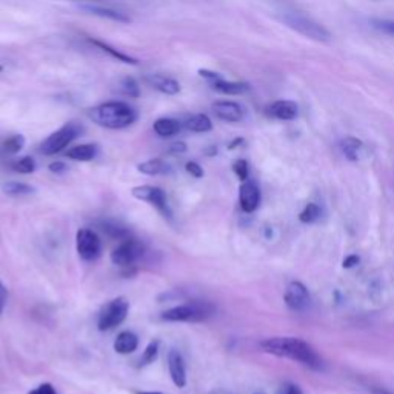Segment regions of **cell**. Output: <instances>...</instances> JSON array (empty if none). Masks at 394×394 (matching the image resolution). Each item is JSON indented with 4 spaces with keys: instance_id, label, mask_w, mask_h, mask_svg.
Listing matches in <instances>:
<instances>
[{
    "instance_id": "6da1fadb",
    "label": "cell",
    "mask_w": 394,
    "mask_h": 394,
    "mask_svg": "<svg viewBox=\"0 0 394 394\" xmlns=\"http://www.w3.org/2000/svg\"><path fill=\"white\" fill-rule=\"evenodd\" d=\"M263 353L276 356V357H286L295 362L305 365L308 368L320 370L322 359L316 353L310 343L299 339V338H271L265 339L259 343Z\"/></svg>"
},
{
    "instance_id": "7a4b0ae2",
    "label": "cell",
    "mask_w": 394,
    "mask_h": 394,
    "mask_svg": "<svg viewBox=\"0 0 394 394\" xmlns=\"http://www.w3.org/2000/svg\"><path fill=\"white\" fill-rule=\"evenodd\" d=\"M88 117L96 125L108 130H124L138 120V111L130 104L122 100H113L88 110Z\"/></svg>"
},
{
    "instance_id": "3957f363",
    "label": "cell",
    "mask_w": 394,
    "mask_h": 394,
    "mask_svg": "<svg viewBox=\"0 0 394 394\" xmlns=\"http://www.w3.org/2000/svg\"><path fill=\"white\" fill-rule=\"evenodd\" d=\"M216 313V306L204 300L173 306L161 314V319L165 322H204L210 319Z\"/></svg>"
},
{
    "instance_id": "277c9868",
    "label": "cell",
    "mask_w": 394,
    "mask_h": 394,
    "mask_svg": "<svg viewBox=\"0 0 394 394\" xmlns=\"http://www.w3.org/2000/svg\"><path fill=\"white\" fill-rule=\"evenodd\" d=\"M284 22L288 25L293 30L297 31L299 34L305 35L308 39L318 40V42H328L331 39L328 30H325L324 26L318 24L316 20H313L311 17L305 16L302 13H286L284 16Z\"/></svg>"
},
{
    "instance_id": "5b68a950",
    "label": "cell",
    "mask_w": 394,
    "mask_h": 394,
    "mask_svg": "<svg viewBox=\"0 0 394 394\" xmlns=\"http://www.w3.org/2000/svg\"><path fill=\"white\" fill-rule=\"evenodd\" d=\"M82 126L74 124V122H69V124L63 125L59 130L54 131L51 136L44 140V143L40 145V153L45 156H54L63 151L71 142L76 140L79 136L82 134Z\"/></svg>"
},
{
    "instance_id": "8992f818",
    "label": "cell",
    "mask_w": 394,
    "mask_h": 394,
    "mask_svg": "<svg viewBox=\"0 0 394 394\" xmlns=\"http://www.w3.org/2000/svg\"><path fill=\"white\" fill-rule=\"evenodd\" d=\"M130 311V302L125 297H116L102 306L99 313L97 328L100 331H110L124 322Z\"/></svg>"
},
{
    "instance_id": "52a82bcc",
    "label": "cell",
    "mask_w": 394,
    "mask_h": 394,
    "mask_svg": "<svg viewBox=\"0 0 394 394\" xmlns=\"http://www.w3.org/2000/svg\"><path fill=\"white\" fill-rule=\"evenodd\" d=\"M145 254V245L138 239L130 238L113 249L111 262L122 268H131Z\"/></svg>"
},
{
    "instance_id": "ba28073f",
    "label": "cell",
    "mask_w": 394,
    "mask_h": 394,
    "mask_svg": "<svg viewBox=\"0 0 394 394\" xmlns=\"http://www.w3.org/2000/svg\"><path fill=\"white\" fill-rule=\"evenodd\" d=\"M131 195L138 200H143V202L153 205L165 219L173 217V211H171L167 195H165V191L159 188V186H153V185L134 186L131 190Z\"/></svg>"
},
{
    "instance_id": "9c48e42d",
    "label": "cell",
    "mask_w": 394,
    "mask_h": 394,
    "mask_svg": "<svg viewBox=\"0 0 394 394\" xmlns=\"http://www.w3.org/2000/svg\"><path fill=\"white\" fill-rule=\"evenodd\" d=\"M77 254L85 262H95L102 254V240L96 231L82 228L76 234Z\"/></svg>"
},
{
    "instance_id": "30bf717a",
    "label": "cell",
    "mask_w": 394,
    "mask_h": 394,
    "mask_svg": "<svg viewBox=\"0 0 394 394\" xmlns=\"http://www.w3.org/2000/svg\"><path fill=\"white\" fill-rule=\"evenodd\" d=\"M285 304L288 305L291 310L295 311H304L308 308L311 302L310 293H308L306 286L302 282H290V285L286 286L285 296H284Z\"/></svg>"
},
{
    "instance_id": "8fae6325",
    "label": "cell",
    "mask_w": 394,
    "mask_h": 394,
    "mask_svg": "<svg viewBox=\"0 0 394 394\" xmlns=\"http://www.w3.org/2000/svg\"><path fill=\"white\" fill-rule=\"evenodd\" d=\"M211 110L214 116L217 119L228 122V124H236L245 117V110L238 102H231V100H219L211 105Z\"/></svg>"
},
{
    "instance_id": "7c38bea8",
    "label": "cell",
    "mask_w": 394,
    "mask_h": 394,
    "mask_svg": "<svg viewBox=\"0 0 394 394\" xmlns=\"http://www.w3.org/2000/svg\"><path fill=\"white\" fill-rule=\"evenodd\" d=\"M239 204L245 213H254L261 204V190L253 181L242 182L239 188Z\"/></svg>"
},
{
    "instance_id": "4fadbf2b",
    "label": "cell",
    "mask_w": 394,
    "mask_h": 394,
    "mask_svg": "<svg viewBox=\"0 0 394 394\" xmlns=\"http://www.w3.org/2000/svg\"><path fill=\"white\" fill-rule=\"evenodd\" d=\"M267 116L277 119V120H295L299 114V106L293 100H276L267 106Z\"/></svg>"
},
{
    "instance_id": "5bb4252c",
    "label": "cell",
    "mask_w": 394,
    "mask_h": 394,
    "mask_svg": "<svg viewBox=\"0 0 394 394\" xmlns=\"http://www.w3.org/2000/svg\"><path fill=\"white\" fill-rule=\"evenodd\" d=\"M168 371L171 381L177 388H183L186 385V368L182 354L177 350H171L168 354Z\"/></svg>"
},
{
    "instance_id": "9a60e30c",
    "label": "cell",
    "mask_w": 394,
    "mask_h": 394,
    "mask_svg": "<svg viewBox=\"0 0 394 394\" xmlns=\"http://www.w3.org/2000/svg\"><path fill=\"white\" fill-rule=\"evenodd\" d=\"M145 82L156 91L167 96H174L181 91V83H179L176 79L163 74H149L145 77Z\"/></svg>"
},
{
    "instance_id": "2e32d148",
    "label": "cell",
    "mask_w": 394,
    "mask_h": 394,
    "mask_svg": "<svg viewBox=\"0 0 394 394\" xmlns=\"http://www.w3.org/2000/svg\"><path fill=\"white\" fill-rule=\"evenodd\" d=\"M81 10L87 11L88 14H92V16L102 17V19H110L114 20V22L119 24H130L131 17H128L125 13H120L117 10L113 8H106V6H100V5H92V3H82Z\"/></svg>"
},
{
    "instance_id": "e0dca14e",
    "label": "cell",
    "mask_w": 394,
    "mask_h": 394,
    "mask_svg": "<svg viewBox=\"0 0 394 394\" xmlns=\"http://www.w3.org/2000/svg\"><path fill=\"white\" fill-rule=\"evenodd\" d=\"M99 230L102 231L106 238H110L113 240H126L131 238V230L125 225L119 224V222L114 220H102L99 222Z\"/></svg>"
},
{
    "instance_id": "ac0fdd59",
    "label": "cell",
    "mask_w": 394,
    "mask_h": 394,
    "mask_svg": "<svg viewBox=\"0 0 394 394\" xmlns=\"http://www.w3.org/2000/svg\"><path fill=\"white\" fill-rule=\"evenodd\" d=\"M113 347L119 354H131L139 347V338L133 331H122L117 334Z\"/></svg>"
},
{
    "instance_id": "d6986e66",
    "label": "cell",
    "mask_w": 394,
    "mask_h": 394,
    "mask_svg": "<svg viewBox=\"0 0 394 394\" xmlns=\"http://www.w3.org/2000/svg\"><path fill=\"white\" fill-rule=\"evenodd\" d=\"M99 154V147L96 143H82V145H76L69 148L67 151V157L71 161L77 162H90Z\"/></svg>"
},
{
    "instance_id": "ffe728a7",
    "label": "cell",
    "mask_w": 394,
    "mask_h": 394,
    "mask_svg": "<svg viewBox=\"0 0 394 394\" xmlns=\"http://www.w3.org/2000/svg\"><path fill=\"white\" fill-rule=\"evenodd\" d=\"M153 130L157 136H159V138L167 139V138H173V136L181 133L182 125H181V122L176 120V119L161 117V119H157L154 122Z\"/></svg>"
},
{
    "instance_id": "44dd1931",
    "label": "cell",
    "mask_w": 394,
    "mask_h": 394,
    "mask_svg": "<svg viewBox=\"0 0 394 394\" xmlns=\"http://www.w3.org/2000/svg\"><path fill=\"white\" fill-rule=\"evenodd\" d=\"M340 149L342 153L345 154V157L351 162H357L361 159V156L363 153V142L353 136H347L345 139H342L340 142Z\"/></svg>"
},
{
    "instance_id": "7402d4cb",
    "label": "cell",
    "mask_w": 394,
    "mask_h": 394,
    "mask_svg": "<svg viewBox=\"0 0 394 394\" xmlns=\"http://www.w3.org/2000/svg\"><path fill=\"white\" fill-rule=\"evenodd\" d=\"M211 88L217 92H222V95L227 96H239L247 92L249 90L248 83L243 82H230V81H224V79H219V81L211 82Z\"/></svg>"
},
{
    "instance_id": "603a6c76",
    "label": "cell",
    "mask_w": 394,
    "mask_h": 394,
    "mask_svg": "<svg viewBox=\"0 0 394 394\" xmlns=\"http://www.w3.org/2000/svg\"><path fill=\"white\" fill-rule=\"evenodd\" d=\"M138 171L147 176H165L171 173L170 163L162 159H149L138 165Z\"/></svg>"
},
{
    "instance_id": "cb8c5ba5",
    "label": "cell",
    "mask_w": 394,
    "mask_h": 394,
    "mask_svg": "<svg viewBox=\"0 0 394 394\" xmlns=\"http://www.w3.org/2000/svg\"><path fill=\"white\" fill-rule=\"evenodd\" d=\"M183 126L191 133H208L213 130V122L206 114H195L185 120Z\"/></svg>"
},
{
    "instance_id": "d4e9b609",
    "label": "cell",
    "mask_w": 394,
    "mask_h": 394,
    "mask_svg": "<svg viewBox=\"0 0 394 394\" xmlns=\"http://www.w3.org/2000/svg\"><path fill=\"white\" fill-rule=\"evenodd\" d=\"M90 42H91L92 45H96L99 49H102L104 53L110 54V56L113 57V59H116V60H119V62H124V63H126V65H139V60H138V59H134V57H131V56H126V54H124V53H120L119 49L110 47L108 44H105V42L95 40V39H90Z\"/></svg>"
},
{
    "instance_id": "484cf974",
    "label": "cell",
    "mask_w": 394,
    "mask_h": 394,
    "mask_svg": "<svg viewBox=\"0 0 394 394\" xmlns=\"http://www.w3.org/2000/svg\"><path fill=\"white\" fill-rule=\"evenodd\" d=\"M114 90H116L119 95L130 99H138L140 96L139 83L136 82L134 77H122L117 82V87Z\"/></svg>"
},
{
    "instance_id": "4316f807",
    "label": "cell",
    "mask_w": 394,
    "mask_h": 394,
    "mask_svg": "<svg viewBox=\"0 0 394 394\" xmlns=\"http://www.w3.org/2000/svg\"><path fill=\"white\" fill-rule=\"evenodd\" d=\"M3 191L8 196H14V197H20V196H28L33 195L35 191L34 186L24 183V182H6L3 185Z\"/></svg>"
},
{
    "instance_id": "83f0119b",
    "label": "cell",
    "mask_w": 394,
    "mask_h": 394,
    "mask_svg": "<svg viewBox=\"0 0 394 394\" xmlns=\"http://www.w3.org/2000/svg\"><path fill=\"white\" fill-rule=\"evenodd\" d=\"M24 145H25V138H24V136L16 134V136H11L10 139H6L2 143V147H0V151H2L3 154L13 156V154H17L20 149L24 148Z\"/></svg>"
},
{
    "instance_id": "f1b7e54d",
    "label": "cell",
    "mask_w": 394,
    "mask_h": 394,
    "mask_svg": "<svg viewBox=\"0 0 394 394\" xmlns=\"http://www.w3.org/2000/svg\"><path fill=\"white\" fill-rule=\"evenodd\" d=\"M159 347H161V342L159 340H153L149 342L145 351H143V354L139 361V367H148V365H151L157 361V356H159Z\"/></svg>"
},
{
    "instance_id": "f546056e",
    "label": "cell",
    "mask_w": 394,
    "mask_h": 394,
    "mask_svg": "<svg viewBox=\"0 0 394 394\" xmlns=\"http://www.w3.org/2000/svg\"><path fill=\"white\" fill-rule=\"evenodd\" d=\"M13 170L20 174H31L35 171V161L31 156H25L13 163Z\"/></svg>"
},
{
    "instance_id": "4dcf8cb0",
    "label": "cell",
    "mask_w": 394,
    "mask_h": 394,
    "mask_svg": "<svg viewBox=\"0 0 394 394\" xmlns=\"http://www.w3.org/2000/svg\"><path fill=\"white\" fill-rule=\"evenodd\" d=\"M320 217V208L316 204H308L304 211L299 214V220L302 222V224H314V222H318Z\"/></svg>"
},
{
    "instance_id": "1f68e13d",
    "label": "cell",
    "mask_w": 394,
    "mask_h": 394,
    "mask_svg": "<svg viewBox=\"0 0 394 394\" xmlns=\"http://www.w3.org/2000/svg\"><path fill=\"white\" fill-rule=\"evenodd\" d=\"M233 171L236 173L242 182L248 181V174H249V168H248V162L239 159L233 163Z\"/></svg>"
},
{
    "instance_id": "d6a6232c",
    "label": "cell",
    "mask_w": 394,
    "mask_h": 394,
    "mask_svg": "<svg viewBox=\"0 0 394 394\" xmlns=\"http://www.w3.org/2000/svg\"><path fill=\"white\" fill-rule=\"evenodd\" d=\"M185 170H186V173L191 174L192 177H196V179H200V177H204V168L200 167V165L195 161H190V162H186L185 163Z\"/></svg>"
},
{
    "instance_id": "836d02e7",
    "label": "cell",
    "mask_w": 394,
    "mask_h": 394,
    "mask_svg": "<svg viewBox=\"0 0 394 394\" xmlns=\"http://www.w3.org/2000/svg\"><path fill=\"white\" fill-rule=\"evenodd\" d=\"M28 394H57V391L51 384L45 382V384H40L39 386H35L34 390L28 391Z\"/></svg>"
},
{
    "instance_id": "e575fe53",
    "label": "cell",
    "mask_w": 394,
    "mask_h": 394,
    "mask_svg": "<svg viewBox=\"0 0 394 394\" xmlns=\"http://www.w3.org/2000/svg\"><path fill=\"white\" fill-rule=\"evenodd\" d=\"M375 25L386 34L394 35V22L393 20H375Z\"/></svg>"
},
{
    "instance_id": "d590c367",
    "label": "cell",
    "mask_w": 394,
    "mask_h": 394,
    "mask_svg": "<svg viewBox=\"0 0 394 394\" xmlns=\"http://www.w3.org/2000/svg\"><path fill=\"white\" fill-rule=\"evenodd\" d=\"M277 394H302V390L299 388L297 385L295 384H285L279 388Z\"/></svg>"
},
{
    "instance_id": "8d00e7d4",
    "label": "cell",
    "mask_w": 394,
    "mask_h": 394,
    "mask_svg": "<svg viewBox=\"0 0 394 394\" xmlns=\"http://www.w3.org/2000/svg\"><path fill=\"white\" fill-rule=\"evenodd\" d=\"M48 168L54 174H63L68 171V165L63 163V162H53V163H49Z\"/></svg>"
},
{
    "instance_id": "74e56055",
    "label": "cell",
    "mask_w": 394,
    "mask_h": 394,
    "mask_svg": "<svg viewBox=\"0 0 394 394\" xmlns=\"http://www.w3.org/2000/svg\"><path fill=\"white\" fill-rule=\"evenodd\" d=\"M170 154H183L186 153V143L185 142H174L171 143L168 148Z\"/></svg>"
},
{
    "instance_id": "f35d334b",
    "label": "cell",
    "mask_w": 394,
    "mask_h": 394,
    "mask_svg": "<svg viewBox=\"0 0 394 394\" xmlns=\"http://www.w3.org/2000/svg\"><path fill=\"white\" fill-rule=\"evenodd\" d=\"M359 262H361L359 256H357V254H350V256L345 257V259H343L342 267H343V268H353V267H356V265L359 263Z\"/></svg>"
},
{
    "instance_id": "ab89813d",
    "label": "cell",
    "mask_w": 394,
    "mask_h": 394,
    "mask_svg": "<svg viewBox=\"0 0 394 394\" xmlns=\"http://www.w3.org/2000/svg\"><path fill=\"white\" fill-rule=\"evenodd\" d=\"M199 76L206 79V81H210V83L222 79L219 73H214V71H210V69H199Z\"/></svg>"
},
{
    "instance_id": "60d3db41",
    "label": "cell",
    "mask_w": 394,
    "mask_h": 394,
    "mask_svg": "<svg viewBox=\"0 0 394 394\" xmlns=\"http://www.w3.org/2000/svg\"><path fill=\"white\" fill-rule=\"evenodd\" d=\"M6 299H8V290H6V286L0 281V316H2L3 308L6 305Z\"/></svg>"
},
{
    "instance_id": "b9f144b4",
    "label": "cell",
    "mask_w": 394,
    "mask_h": 394,
    "mask_svg": "<svg viewBox=\"0 0 394 394\" xmlns=\"http://www.w3.org/2000/svg\"><path fill=\"white\" fill-rule=\"evenodd\" d=\"M242 143H243V139H236V140H233V142L230 143V145H228V148H230V149H234L236 147L242 145Z\"/></svg>"
},
{
    "instance_id": "7bdbcfd3",
    "label": "cell",
    "mask_w": 394,
    "mask_h": 394,
    "mask_svg": "<svg viewBox=\"0 0 394 394\" xmlns=\"http://www.w3.org/2000/svg\"><path fill=\"white\" fill-rule=\"evenodd\" d=\"M216 153H217V148H214V147H211L210 149H206V154H208V156H214Z\"/></svg>"
},
{
    "instance_id": "ee69618b",
    "label": "cell",
    "mask_w": 394,
    "mask_h": 394,
    "mask_svg": "<svg viewBox=\"0 0 394 394\" xmlns=\"http://www.w3.org/2000/svg\"><path fill=\"white\" fill-rule=\"evenodd\" d=\"M136 394H162V393H157V391H136Z\"/></svg>"
},
{
    "instance_id": "f6af8a7d",
    "label": "cell",
    "mask_w": 394,
    "mask_h": 394,
    "mask_svg": "<svg viewBox=\"0 0 394 394\" xmlns=\"http://www.w3.org/2000/svg\"><path fill=\"white\" fill-rule=\"evenodd\" d=\"M2 69H3V68H2V67H0V73H2Z\"/></svg>"
},
{
    "instance_id": "bcb514c9",
    "label": "cell",
    "mask_w": 394,
    "mask_h": 394,
    "mask_svg": "<svg viewBox=\"0 0 394 394\" xmlns=\"http://www.w3.org/2000/svg\"><path fill=\"white\" fill-rule=\"evenodd\" d=\"M256 394H262V393H256Z\"/></svg>"
},
{
    "instance_id": "7dc6e473",
    "label": "cell",
    "mask_w": 394,
    "mask_h": 394,
    "mask_svg": "<svg viewBox=\"0 0 394 394\" xmlns=\"http://www.w3.org/2000/svg\"><path fill=\"white\" fill-rule=\"evenodd\" d=\"M91 2H92V0H91Z\"/></svg>"
}]
</instances>
